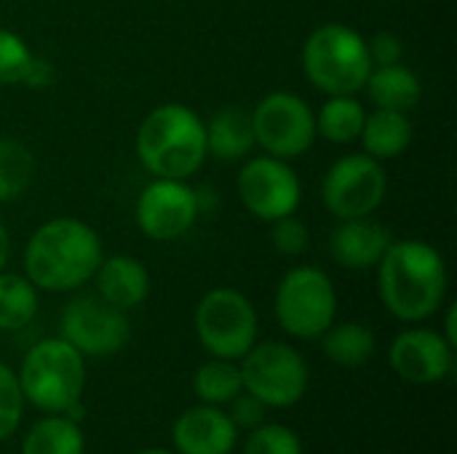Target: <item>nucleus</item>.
<instances>
[{
  "label": "nucleus",
  "mask_w": 457,
  "mask_h": 454,
  "mask_svg": "<svg viewBox=\"0 0 457 454\" xmlns=\"http://www.w3.org/2000/svg\"><path fill=\"white\" fill-rule=\"evenodd\" d=\"M380 300L399 321L431 318L447 294V265L423 241H394L378 262Z\"/></svg>",
  "instance_id": "1"
},
{
  "label": "nucleus",
  "mask_w": 457,
  "mask_h": 454,
  "mask_svg": "<svg viewBox=\"0 0 457 454\" xmlns=\"http://www.w3.org/2000/svg\"><path fill=\"white\" fill-rule=\"evenodd\" d=\"M102 262V241L80 219L59 217L35 230L24 249V273L35 289L72 292L94 278Z\"/></svg>",
  "instance_id": "2"
},
{
  "label": "nucleus",
  "mask_w": 457,
  "mask_h": 454,
  "mask_svg": "<svg viewBox=\"0 0 457 454\" xmlns=\"http://www.w3.org/2000/svg\"><path fill=\"white\" fill-rule=\"evenodd\" d=\"M137 155L161 179H187L209 155L206 126L185 104H161L137 131Z\"/></svg>",
  "instance_id": "3"
},
{
  "label": "nucleus",
  "mask_w": 457,
  "mask_h": 454,
  "mask_svg": "<svg viewBox=\"0 0 457 454\" xmlns=\"http://www.w3.org/2000/svg\"><path fill=\"white\" fill-rule=\"evenodd\" d=\"M16 377L24 401L46 415H64L83 396L86 361L67 340L51 337L27 351Z\"/></svg>",
  "instance_id": "4"
},
{
  "label": "nucleus",
  "mask_w": 457,
  "mask_h": 454,
  "mask_svg": "<svg viewBox=\"0 0 457 454\" xmlns=\"http://www.w3.org/2000/svg\"><path fill=\"white\" fill-rule=\"evenodd\" d=\"M303 70L319 91L353 96L372 72L367 40L345 24H321L303 45Z\"/></svg>",
  "instance_id": "5"
},
{
  "label": "nucleus",
  "mask_w": 457,
  "mask_h": 454,
  "mask_svg": "<svg viewBox=\"0 0 457 454\" xmlns=\"http://www.w3.org/2000/svg\"><path fill=\"white\" fill-rule=\"evenodd\" d=\"M195 337L212 359L238 361L257 343L254 305L236 289H212L193 316Z\"/></svg>",
  "instance_id": "6"
},
{
  "label": "nucleus",
  "mask_w": 457,
  "mask_h": 454,
  "mask_svg": "<svg viewBox=\"0 0 457 454\" xmlns=\"http://www.w3.org/2000/svg\"><path fill=\"white\" fill-rule=\"evenodd\" d=\"M337 313V294L329 276L319 268H292L276 289V318L297 340H319Z\"/></svg>",
  "instance_id": "7"
},
{
  "label": "nucleus",
  "mask_w": 457,
  "mask_h": 454,
  "mask_svg": "<svg viewBox=\"0 0 457 454\" xmlns=\"http://www.w3.org/2000/svg\"><path fill=\"white\" fill-rule=\"evenodd\" d=\"M241 380L244 391L268 409H289L300 404L308 391V364L287 343H254L244 356Z\"/></svg>",
  "instance_id": "8"
},
{
  "label": "nucleus",
  "mask_w": 457,
  "mask_h": 454,
  "mask_svg": "<svg viewBox=\"0 0 457 454\" xmlns=\"http://www.w3.org/2000/svg\"><path fill=\"white\" fill-rule=\"evenodd\" d=\"M59 337L67 340L83 359H107L126 348L131 324L123 310L107 305L99 294H83L64 305Z\"/></svg>",
  "instance_id": "9"
},
{
  "label": "nucleus",
  "mask_w": 457,
  "mask_h": 454,
  "mask_svg": "<svg viewBox=\"0 0 457 454\" xmlns=\"http://www.w3.org/2000/svg\"><path fill=\"white\" fill-rule=\"evenodd\" d=\"M252 128L254 142L268 155L289 161L311 150L316 139V115L300 96L276 91L254 107Z\"/></svg>",
  "instance_id": "10"
},
{
  "label": "nucleus",
  "mask_w": 457,
  "mask_h": 454,
  "mask_svg": "<svg viewBox=\"0 0 457 454\" xmlns=\"http://www.w3.org/2000/svg\"><path fill=\"white\" fill-rule=\"evenodd\" d=\"M388 177L380 161L367 153L340 158L321 182L324 206L337 219L370 217L386 198Z\"/></svg>",
  "instance_id": "11"
},
{
  "label": "nucleus",
  "mask_w": 457,
  "mask_h": 454,
  "mask_svg": "<svg viewBox=\"0 0 457 454\" xmlns=\"http://www.w3.org/2000/svg\"><path fill=\"white\" fill-rule=\"evenodd\" d=\"M238 195L249 214L262 222H276L297 211L300 179L281 158H252L238 174Z\"/></svg>",
  "instance_id": "12"
},
{
  "label": "nucleus",
  "mask_w": 457,
  "mask_h": 454,
  "mask_svg": "<svg viewBox=\"0 0 457 454\" xmlns=\"http://www.w3.org/2000/svg\"><path fill=\"white\" fill-rule=\"evenodd\" d=\"M198 195L182 179H155L137 201V222L153 241H177L198 217Z\"/></svg>",
  "instance_id": "13"
},
{
  "label": "nucleus",
  "mask_w": 457,
  "mask_h": 454,
  "mask_svg": "<svg viewBox=\"0 0 457 454\" xmlns=\"http://www.w3.org/2000/svg\"><path fill=\"white\" fill-rule=\"evenodd\" d=\"M455 348L434 329H407L388 351L391 369L412 385L442 383L455 367Z\"/></svg>",
  "instance_id": "14"
},
{
  "label": "nucleus",
  "mask_w": 457,
  "mask_h": 454,
  "mask_svg": "<svg viewBox=\"0 0 457 454\" xmlns=\"http://www.w3.org/2000/svg\"><path fill=\"white\" fill-rule=\"evenodd\" d=\"M171 444L177 454H230L238 444V428L222 407L198 404L174 420Z\"/></svg>",
  "instance_id": "15"
},
{
  "label": "nucleus",
  "mask_w": 457,
  "mask_h": 454,
  "mask_svg": "<svg viewBox=\"0 0 457 454\" xmlns=\"http://www.w3.org/2000/svg\"><path fill=\"white\" fill-rule=\"evenodd\" d=\"M391 244L394 235L386 225L367 217H356V219H340V225L332 233L329 249L337 265L351 270H364L378 265Z\"/></svg>",
  "instance_id": "16"
},
{
  "label": "nucleus",
  "mask_w": 457,
  "mask_h": 454,
  "mask_svg": "<svg viewBox=\"0 0 457 454\" xmlns=\"http://www.w3.org/2000/svg\"><path fill=\"white\" fill-rule=\"evenodd\" d=\"M96 294L118 308V310H131L139 308L147 294H150V276L145 270V265L129 254H115V257H102L96 273Z\"/></svg>",
  "instance_id": "17"
},
{
  "label": "nucleus",
  "mask_w": 457,
  "mask_h": 454,
  "mask_svg": "<svg viewBox=\"0 0 457 454\" xmlns=\"http://www.w3.org/2000/svg\"><path fill=\"white\" fill-rule=\"evenodd\" d=\"M252 115L241 107H222L206 126V153L220 161H241L254 147Z\"/></svg>",
  "instance_id": "18"
},
{
  "label": "nucleus",
  "mask_w": 457,
  "mask_h": 454,
  "mask_svg": "<svg viewBox=\"0 0 457 454\" xmlns=\"http://www.w3.org/2000/svg\"><path fill=\"white\" fill-rule=\"evenodd\" d=\"M361 142H364V153L372 155L375 161L399 158L412 144V120L407 118V112L378 107L372 115L364 118Z\"/></svg>",
  "instance_id": "19"
},
{
  "label": "nucleus",
  "mask_w": 457,
  "mask_h": 454,
  "mask_svg": "<svg viewBox=\"0 0 457 454\" xmlns=\"http://www.w3.org/2000/svg\"><path fill=\"white\" fill-rule=\"evenodd\" d=\"M86 436L70 415H46L32 423L21 439L19 454H83Z\"/></svg>",
  "instance_id": "20"
},
{
  "label": "nucleus",
  "mask_w": 457,
  "mask_h": 454,
  "mask_svg": "<svg viewBox=\"0 0 457 454\" xmlns=\"http://www.w3.org/2000/svg\"><path fill=\"white\" fill-rule=\"evenodd\" d=\"M364 88L370 91L372 102L380 110H396V112H410L420 102V94H423L418 75L407 70L402 62L372 70Z\"/></svg>",
  "instance_id": "21"
},
{
  "label": "nucleus",
  "mask_w": 457,
  "mask_h": 454,
  "mask_svg": "<svg viewBox=\"0 0 457 454\" xmlns=\"http://www.w3.org/2000/svg\"><path fill=\"white\" fill-rule=\"evenodd\" d=\"M321 348H324L327 359L335 361L337 367L359 369L375 353V334L370 326H364L359 321H348V324L329 326L321 334Z\"/></svg>",
  "instance_id": "22"
},
{
  "label": "nucleus",
  "mask_w": 457,
  "mask_h": 454,
  "mask_svg": "<svg viewBox=\"0 0 457 454\" xmlns=\"http://www.w3.org/2000/svg\"><path fill=\"white\" fill-rule=\"evenodd\" d=\"M244 391L241 367L228 359H212L201 364L193 375V393L201 404L228 407Z\"/></svg>",
  "instance_id": "23"
},
{
  "label": "nucleus",
  "mask_w": 457,
  "mask_h": 454,
  "mask_svg": "<svg viewBox=\"0 0 457 454\" xmlns=\"http://www.w3.org/2000/svg\"><path fill=\"white\" fill-rule=\"evenodd\" d=\"M364 118L367 112L353 96H329L316 115V134L335 144H351L361 136Z\"/></svg>",
  "instance_id": "24"
},
{
  "label": "nucleus",
  "mask_w": 457,
  "mask_h": 454,
  "mask_svg": "<svg viewBox=\"0 0 457 454\" xmlns=\"http://www.w3.org/2000/svg\"><path fill=\"white\" fill-rule=\"evenodd\" d=\"M37 313V289L29 278L0 270V332L24 329Z\"/></svg>",
  "instance_id": "25"
},
{
  "label": "nucleus",
  "mask_w": 457,
  "mask_h": 454,
  "mask_svg": "<svg viewBox=\"0 0 457 454\" xmlns=\"http://www.w3.org/2000/svg\"><path fill=\"white\" fill-rule=\"evenodd\" d=\"M32 171L29 150L13 139H0V203L19 198L29 187Z\"/></svg>",
  "instance_id": "26"
},
{
  "label": "nucleus",
  "mask_w": 457,
  "mask_h": 454,
  "mask_svg": "<svg viewBox=\"0 0 457 454\" xmlns=\"http://www.w3.org/2000/svg\"><path fill=\"white\" fill-rule=\"evenodd\" d=\"M244 454H303L300 436L281 423H262L252 428Z\"/></svg>",
  "instance_id": "27"
},
{
  "label": "nucleus",
  "mask_w": 457,
  "mask_h": 454,
  "mask_svg": "<svg viewBox=\"0 0 457 454\" xmlns=\"http://www.w3.org/2000/svg\"><path fill=\"white\" fill-rule=\"evenodd\" d=\"M24 404L27 401L21 396L16 372L0 361V442L16 433L21 415H24Z\"/></svg>",
  "instance_id": "28"
},
{
  "label": "nucleus",
  "mask_w": 457,
  "mask_h": 454,
  "mask_svg": "<svg viewBox=\"0 0 457 454\" xmlns=\"http://www.w3.org/2000/svg\"><path fill=\"white\" fill-rule=\"evenodd\" d=\"M32 59L35 56L29 54L27 43L19 35H13L8 29H0V86L24 83Z\"/></svg>",
  "instance_id": "29"
},
{
  "label": "nucleus",
  "mask_w": 457,
  "mask_h": 454,
  "mask_svg": "<svg viewBox=\"0 0 457 454\" xmlns=\"http://www.w3.org/2000/svg\"><path fill=\"white\" fill-rule=\"evenodd\" d=\"M270 241H273V249L284 257H300L308 244H311V233L308 227L295 217H281L273 222V230H270Z\"/></svg>",
  "instance_id": "30"
},
{
  "label": "nucleus",
  "mask_w": 457,
  "mask_h": 454,
  "mask_svg": "<svg viewBox=\"0 0 457 454\" xmlns=\"http://www.w3.org/2000/svg\"><path fill=\"white\" fill-rule=\"evenodd\" d=\"M230 420L236 423V428L241 431V428H257V425H262L265 423V415H268V407L262 404V401H257L252 393H246V391H241L233 401H230Z\"/></svg>",
  "instance_id": "31"
},
{
  "label": "nucleus",
  "mask_w": 457,
  "mask_h": 454,
  "mask_svg": "<svg viewBox=\"0 0 457 454\" xmlns=\"http://www.w3.org/2000/svg\"><path fill=\"white\" fill-rule=\"evenodd\" d=\"M367 51H370V59L378 64V67H388V64H399L402 56H404V43L399 35L394 32H378L372 37V43H367Z\"/></svg>",
  "instance_id": "32"
},
{
  "label": "nucleus",
  "mask_w": 457,
  "mask_h": 454,
  "mask_svg": "<svg viewBox=\"0 0 457 454\" xmlns=\"http://www.w3.org/2000/svg\"><path fill=\"white\" fill-rule=\"evenodd\" d=\"M51 78H54V72H51V64L35 56V59H32V64H29V72H27L24 83H27L29 88H43V86H46Z\"/></svg>",
  "instance_id": "33"
},
{
  "label": "nucleus",
  "mask_w": 457,
  "mask_h": 454,
  "mask_svg": "<svg viewBox=\"0 0 457 454\" xmlns=\"http://www.w3.org/2000/svg\"><path fill=\"white\" fill-rule=\"evenodd\" d=\"M455 318H457V308L455 305H450V310H447V321H445V340L453 345V348H457V329H455Z\"/></svg>",
  "instance_id": "34"
},
{
  "label": "nucleus",
  "mask_w": 457,
  "mask_h": 454,
  "mask_svg": "<svg viewBox=\"0 0 457 454\" xmlns=\"http://www.w3.org/2000/svg\"><path fill=\"white\" fill-rule=\"evenodd\" d=\"M8 254H11V241H8V230H5V225L0 222V270L5 268V262H8Z\"/></svg>",
  "instance_id": "35"
},
{
  "label": "nucleus",
  "mask_w": 457,
  "mask_h": 454,
  "mask_svg": "<svg viewBox=\"0 0 457 454\" xmlns=\"http://www.w3.org/2000/svg\"><path fill=\"white\" fill-rule=\"evenodd\" d=\"M137 454H177V452H169V450H142V452Z\"/></svg>",
  "instance_id": "36"
}]
</instances>
